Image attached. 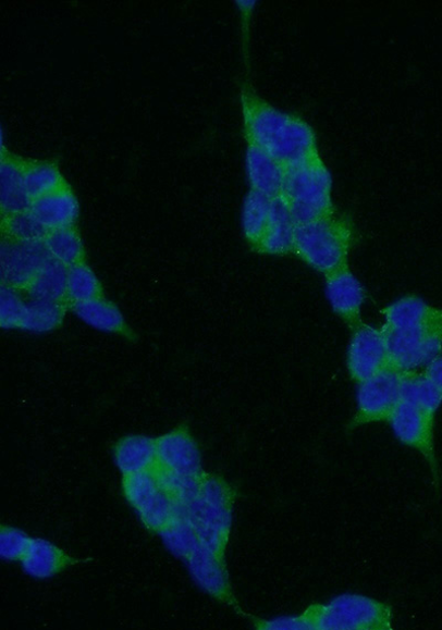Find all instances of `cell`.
<instances>
[{
	"mask_svg": "<svg viewBox=\"0 0 442 630\" xmlns=\"http://www.w3.org/2000/svg\"><path fill=\"white\" fill-rule=\"evenodd\" d=\"M402 400L435 415L442 393L418 371L401 372Z\"/></svg>",
	"mask_w": 442,
	"mask_h": 630,
	"instance_id": "22",
	"label": "cell"
},
{
	"mask_svg": "<svg viewBox=\"0 0 442 630\" xmlns=\"http://www.w3.org/2000/svg\"><path fill=\"white\" fill-rule=\"evenodd\" d=\"M33 538L21 529L3 524L0 528V555L8 563H22Z\"/></svg>",
	"mask_w": 442,
	"mask_h": 630,
	"instance_id": "31",
	"label": "cell"
},
{
	"mask_svg": "<svg viewBox=\"0 0 442 630\" xmlns=\"http://www.w3.org/2000/svg\"><path fill=\"white\" fill-rule=\"evenodd\" d=\"M246 169L250 189L280 199L285 166L259 147L247 143Z\"/></svg>",
	"mask_w": 442,
	"mask_h": 630,
	"instance_id": "17",
	"label": "cell"
},
{
	"mask_svg": "<svg viewBox=\"0 0 442 630\" xmlns=\"http://www.w3.org/2000/svg\"><path fill=\"white\" fill-rule=\"evenodd\" d=\"M346 365L351 379L358 384L392 369L384 328L363 322L355 325Z\"/></svg>",
	"mask_w": 442,
	"mask_h": 630,
	"instance_id": "6",
	"label": "cell"
},
{
	"mask_svg": "<svg viewBox=\"0 0 442 630\" xmlns=\"http://www.w3.org/2000/svg\"><path fill=\"white\" fill-rule=\"evenodd\" d=\"M114 461L123 475L152 471L157 467L156 441L145 436H127L116 443Z\"/></svg>",
	"mask_w": 442,
	"mask_h": 630,
	"instance_id": "18",
	"label": "cell"
},
{
	"mask_svg": "<svg viewBox=\"0 0 442 630\" xmlns=\"http://www.w3.org/2000/svg\"><path fill=\"white\" fill-rule=\"evenodd\" d=\"M244 135L284 166L304 162L319 151L315 128L302 116L278 110L249 84L241 89Z\"/></svg>",
	"mask_w": 442,
	"mask_h": 630,
	"instance_id": "1",
	"label": "cell"
},
{
	"mask_svg": "<svg viewBox=\"0 0 442 630\" xmlns=\"http://www.w3.org/2000/svg\"><path fill=\"white\" fill-rule=\"evenodd\" d=\"M157 465L163 469L187 475L205 473L198 444L185 429L175 430L156 440Z\"/></svg>",
	"mask_w": 442,
	"mask_h": 630,
	"instance_id": "12",
	"label": "cell"
},
{
	"mask_svg": "<svg viewBox=\"0 0 442 630\" xmlns=\"http://www.w3.org/2000/svg\"><path fill=\"white\" fill-rule=\"evenodd\" d=\"M422 374L442 393V355L428 363Z\"/></svg>",
	"mask_w": 442,
	"mask_h": 630,
	"instance_id": "34",
	"label": "cell"
},
{
	"mask_svg": "<svg viewBox=\"0 0 442 630\" xmlns=\"http://www.w3.org/2000/svg\"><path fill=\"white\" fill-rule=\"evenodd\" d=\"M296 227L285 205L274 199L269 227L256 250L270 256L293 254Z\"/></svg>",
	"mask_w": 442,
	"mask_h": 630,
	"instance_id": "19",
	"label": "cell"
},
{
	"mask_svg": "<svg viewBox=\"0 0 442 630\" xmlns=\"http://www.w3.org/2000/svg\"><path fill=\"white\" fill-rule=\"evenodd\" d=\"M49 259L45 242H4L0 249V273L4 285L14 289L28 287Z\"/></svg>",
	"mask_w": 442,
	"mask_h": 630,
	"instance_id": "11",
	"label": "cell"
},
{
	"mask_svg": "<svg viewBox=\"0 0 442 630\" xmlns=\"http://www.w3.org/2000/svg\"><path fill=\"white\" fill-rule=\"evenodd\" d=\"M236 490L217 474L205 473L198 496L182 507L202 546L225 557L230 542Z\"/></svg>",
	"mask_w": 442,
	"mask_h": 630,
	"instance_id": "3",
	"label": "cell"
},
{
	"mask_svg": "<svg viewBox=\"0 0 442 630\" xmlns=\"http://www.w3.org/2000/svg\"><path fill=\"white\" fill-rule=\"evenodd\" d=\"M402 373L390 369L370 380L358 384L356 413L349 429L360 425L385 422L391 418L401 396Z\"/></svg>",
	"mask_w": 442,
	"mask_h": 630,
	"instance_id": "7",
	"label": "cell"
},
{
	"mask_svg": "<svg viewBox=\"0 0 442 630\" xmlns=\"http://www.w3.org/2000/svg\"><path fill=\"white\" fill-rule=\"evenodd\" d=\"M434 416V413L402 400L393 411L389 422L398 441L405 446L418 450L428 461L434 485L438 489L440 474L433 445Z\"/></svg>",
	"mask_w": 442,
	"mask_h": 630,
	"instance_id": "8",
	"label": "cell"
},
{
	"mask_svg": "<svg viewBox=\"0 0 442 630\" xmlns=\"http://www.w3.org/2000/svg\"><path fill=\"white\" fill-rule=\"evenodd\" d=\"M63 311L59 304L33 300L26 305L22 328L34 333H47L62 321Z\"/></svg>",
	"mask_w": 442,
	"mask_h": 630,
	"instance_id": "29",
	"label": "cell"
},
{
	"mask_svg": "<svg viewBox=\"0 0 442 630\" xmlns=\"http://www.w3.org/2000/svg\"><path fill=\"white\" fill-rule=\"evenodd\" d=\"M160 535L168 549L176 557L185 559V561L201 545L183 510Z\"/></svg>",
	"mask_w": 442,
	"mask_h": 630,
	"instance_id": "27",
	"label": "cell"
},
{
	"mask_svg": "<svg viewBox=\"0 0 442 630\" xmlns=\"http://www.w3.org/2000/svg\"><path fill=\"white\" fill-rule=\"evenodd\" d=\"M101 286L95 272L86 264L78 263L67 272V297L73 302L83 304L99 298Z\"/></svg>",
	"mask_w": 442,
	"mask_h": 630,
	"instance_id": "28",
	"label": "cell"
},
{
	"mask_svg": "<svg viewBox=\"0 0 442 630\" xmlns=\"http://www.w3.org/2000/svg\"><path fill=\"white\" fill-rule=\"evenodd\" d=\"M45 246L51 259L69 268L82 263L85 256L83 240L75 227L49 232Z\"/></svg>",
	"mask_w": 442,
	"mask_h": 630,
	"instance_id": "23",
	"label": "cell"
},
{
	"mask_svg": "<svg viewBox=\"0 0 442 630\" xmlns=\"http://www.w3.org/2000/svg\"><path fill=\"white\" fill-rule=\"evenodd\" d=\"M67 267L49 259L28 286L33 300L59 304L67 295Z\"/></svg>",
	"mask_w": 442,
	"mask_h": 630,
	"instance_id": "21",
	"label": "cell"
},
{
	"mask_svg": "<svg viewBox=\"0 0 442 630\" xmlns=\"http://www.w3.org/2000/svg\"><path fill=\"white\" fill-rule=\"evenodd\" d=\"M75 312L86 324L102 332H119L124 325L119 309L100 298L75 305Z\"/></svg>",
	"mask_w": 442,
	"mask_h": 630,
	"instance_id": "25",
	"label": "cell"
},
{
	"mask_svg": "<svg viewBox=\"0 0 442 630\" xmlns=\"http://www.w3.org/2000/svg\"><path fill=\"white\" fill-rule=\"evenodd\" d=\"M90 559L73 557L52 542L33 538L29 548L22 559L24 572L36 580H48L70 567L77 566Z\"/></svg>",
	"mask_w": 442,
	"mask_h": 630,
	"instance_id": "15",
	"label": "cell"
},
{
	"mask_svg": "<svg viewBox=\"0 0 442 630\" xmlns=\"http://www.w3.org/2000/svg\"><path fill=\"white\" fill-rule=\"evenodd\" d=\"M26 305L14 288L4 286L0 292V323L5 329L22 325Z\"/></svg>",
	"mask_w": 442,
	"mask_h": 630,
	"instance_id": "32",
	"label": "cell"
},
{
	"mask_svg": "<svg viewBox=\"0 0 442 630\" xmlns=\"http://www.w3.org/2000/svg\"><path fill=\"white\" fill-rule=\"evenodd\" d=\"M79 202L69 185L34 199L30 212L48 231L73 227L79 218Z\"/></svg>",
	"mask_w": 442,
	"mask_h": 630,
	"instance_id": "16",
	"label": "cell"
},
{
	"mask_svg": "<svg viewBox=\"0 0 442 630\" xmlns=\"http://www.w3.org/2000/svg\"><path fill=\"white\" fill-rule=\"evenodd\" d=\"M3 230L9 239L22 243L45 242L49 233L34 217L30 210L24 213L5 215Z\"/></svg>",
	"mask_w": 442,
	"mask_h": 630,
	"instance_id": "30",
	"label": "cell"
},
{
	"mask_svg": "<svg viewBox=\"0 0 442 630\" xmlns=\"http://www.w3.org/2000/svg\"><path fill=\"white\" fill-rule=\"evenodd\" d=\"M26 160L12 156L2 148L0 162V206L3 215H13L30 210L33 199L25 184Z\"/></svg>",
	"mask_w": 442,
	"mask_h": 630,
	"instance_id": "14",
	"label": "cell"
},
{
	"mask_svg": "<svg viewBox=\"0 0 442 630\" xmlns=\"http://www.w3.org/2000/svg\"><path fill=\"white\" fill-rule=\"evenodd\" d=\"M311 630H392L393 609L383 602L344 594L312 604L303 614Z\"/></svg>",
	"mask_w": 442,
	"mask_h": 630,
	"instance_id": "5",
	"label": "cell"
},
{
	"mask_svg": "<svg viewBox=\"0 0 442 630\" xmlns=\"http://www.w3.org/2000/svg\"><path fill=\"white\" fill-rule=\"evenodd\" d=\"M25 184L33 200L67 185L56 162L30 160H26Z\"/></svg>",
	"mask_w": 442,
	"mask_h": 630,
	"instance_id": "24",
	"label": "cell"
},
{
	"mask_svg": "<svg viewBox=\"0 0 442 630\" xmlns=\"http://www.w3.org/2000/svg\"><path fill=\"white\" fill-rule=\"evenodd\" d=\"M186 563L191 577L199 589L245 615L233 593L225 557L200 545Z\"/></svg>",
	"mask_w": 442,
	"mask_h": 630,
	"instance_id": "10",
	"label": "cell"
},
{
	"mask_svg": "<svg viewBox=\"0 0 442 630\" xmlns=\"http://www.w3.org/2000/svg\"><path fill=\"white\" fill-rule=\"evenodd\" d=\"M254 626L261 630H311L310 625L303 615L283 616L273 619H261L249 616Z\"/></svg>",
	"mask_w": 442,
	"mask_h": 630,
	"instance_id": "33",
	"label": "cell"
},
{
	"mask_svg": "<svg viewBox=\"0 0 442 630\" xmlns=\"http://www.w3.org/2000/svg\"><path fill=\"white\" fill-rule=\"evenodd\" d=\"M382 313L386 330L442 339V309L428 305L417 296H406L388 306Z\"/></svg>",
	"mask_w": 442,
	"mask_h": 630,
	"instance_id": "9",
	"label": "cell"
},
{
	"mask_svg": "<svg viewBox=\"0 0 442 630\" xmlns=\"http://www.w3.org/2000/svg\"><path fill=\"white\" fill-rule=\"evenodd\" d=\"M333 178L321 155L285 166L280 200L296 225L324 220L336 214L332 197Z\"/></svg>",
	"mask_w": 442,
	"mask_h": 630,
	"instance_id": "2",
	"label": "cell"
},
{
	"mask_svg": "<svg viewBox=\"0 0 442 630\" xmlns=\"http://www.w3.org/2000/svg\"><path fill=\"white\" fill-rule=\"evenodd\" d=\"M160 485L180 506L191 504L199 493L200 482L204 477L187 475L163 469L157 465L154 469Z\"/></svg>",
	"mask_w": 442,
	"mask_h": 630,
	"instance_id": "26",
	"label": "cell"
},
{
	"mask_svg": "<svg viewBox=\"0 0 442 630\" xmlns=\"http://www.w3.org/2000/svg\"><path fill=\"white\" fill-rule=\"evenodd\" d=\"M356 243L353 221L334 217L297 225L293 254L315 270L328 275L348 264V255Z\"/></svg>",
	"mask_w": 442,
	"mask_h": 630,
	"instance_id": "4",
	"label": "cell"
},
{
	"mask_svg": "<svg viewBox=\"0 0 442 630\" xmlns=\"http://www.w3.org/2000/svg\"><path fill=\"white\" fill-rule=\"evenodd\" d=\"M273 200L253 189L246 196L242 217L243 232L255 249L269 227Z\"/></svg>",
	"mask_w": 442,
	"mask_h": 630,
	"instance_id": "20",
	"label": "cell"
},
{
	"mask_svg": "<svg viewBox=\"0 0 442 630\" xmlns=\"http://www.w3.org/2000/svg\"><path fill=\"white\" fill-rule=\"evenodd\" d=\"M326 293L333 311L352 329L360 321L366 293L349 265L326 275Z\"/></svg>",
	"mask_w": 442,
	"mask_h": 630,
	"instance_id": "13",
	"label": "cell"
}]
</instances>
